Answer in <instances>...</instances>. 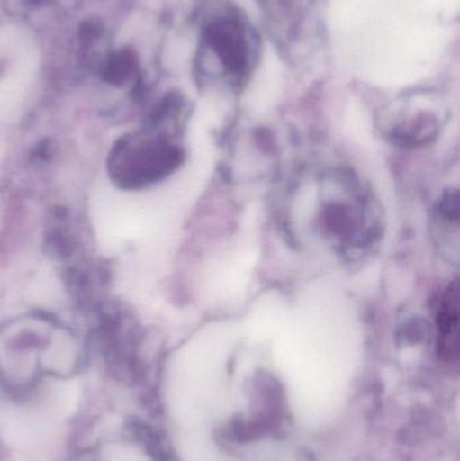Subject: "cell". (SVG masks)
<instances>
[{"label": "cell", "mask_w": 460, "mask_h": 461, "mask_svg": "<svg viewBox=\"0 0 460 461\" xmlns=\"http://www.w3.org/2000/svg\"><path fill=\"white\" fill-rule=\"evenodd\" d=\"M0 430L5 440L15 446L27 447L41 440L42 428L24 414L3 411L0 416Z\"/></svg>", "instance_id": "277c9868"}, {"label": "cell", "mask_w": 460, "mask_h": 461, "mask_svg": "<svg viewBox=\"0 0 460 461\" xmlns=\"http://www.w3.org/2000/svg\"><path fill=\"white\" fill-rule=\"evenodd\" d=\"M137 62H135L134 54H131V51H121L108 62L105 75L111 83L121 84L131 77Z\"/></svg>", "instance_id": "5b68a950"}, {"label": "cell", "mask_w": 460, "mask_h": 461, "mask_svg": "<svg viewBox=\"0 0 460 461\" xmlns=\"http://www.w3.org/2000/svg\"><path fill=\"white\" fill-rule=\"evenodd\" d=\"M458 286L453 284L440 295L437 308L439 349L447 359L458 355Z\"/></svg>", "instance_id": "3957f363"}, {"label": "cell", "mask_w": 460, "mask_h": 461, "mask_svg": "<svg viewBox=\"0 0 460 461\" xmlns=\"http://www.w3.org/2000/svg\"><path fill=\"white\" fill-rule=\"evenodd\" d=\"M259 53L261 41L245 14L227 0H208L197 51L203 75L243 83L253 72Z\"/></svg>", "instance_id": "6da1fadb"}, {"label": "cell", "mask_w": 460, "mask_h": 461, "mask_svg": "<svg viewBox=\"0 0 460 461\" xmlns=\"http://www.w3.org/2000/svg\"><path fill=\"white\" fill-rule=\"evenodd\" d=\"M265 21L275 41L292 43L296 41L304 21L302 0H259Z\"/></svg>", "instance_id": "7a4b0ae2"}]
</instances>
